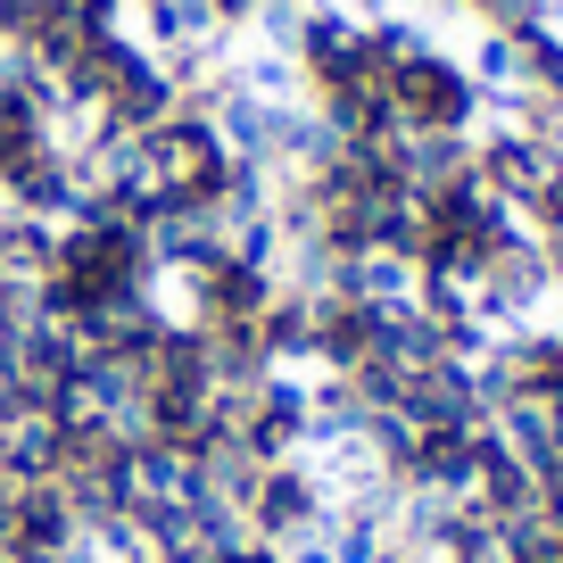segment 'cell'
I'll list each match as a JSON object with an SVG mask.
<instances>
[{"instance_id":"cell-1","label":"cell","mask_w":563,"mask_h":563,"mask_svg":"<svg viewBox=\"0 0 563 563\" xmlns=\"http://www.w3.org/2000/svg\"><path fill=\"white\" fill-rule=\"evenodd\" d=\"M224 183H232V150H224V133H216L208 117L175 108L166 124L141 133V191L158 199V216L166 208L216 216V208H224Z\"/></svg>"},{"instance_id":"cell-2","label":"cell","mask_w":563,"mask_h":563,"mask_svg":"<svg viewBox=\"0 0 563 563\" xmlns=\"http://www.w3.org/2000/svg\"><path fill=\"white\" fill-rule=\"evenodd\" d=\"M389 117L398 133H481V84L464 75L456 51L422 42L415 58L389 67Z\"/></svg>"},{"instance_id":"cell-3","label":"cell","mask_w":563,"mask_h":563,"mask_svg":"<svg viewBox=\"0 0 563 563\" xmlns=\"http://www.w3.org/2000/svg\"><path fill=\"white\" fill-rule=\"evenodd\" d=\"M473 175L489 199H506L514 216L530 208V199L547 191V175H555V158L539 150V133H522V124H481L473 133Z\"/></svg>"},{"instance_id":"cell-4","label":"cell","mask_w":563,"mask_h":563,"mask_svg":"<svg viewBox=\"0 0 563 563\" xmlns=\"http://www.w3.org/2000/svg\"><path fill=\"white\" fill-rule=\"evenodd\" d=\"M241 522H249V539H257V547H290V539H307V530L323 522V489H316V473H307L299 456H290V464H265V481H257V497L241 506Z\"/></svg>"},{"instance_id":"cell-5","label":"cell","mask_w":563,"mask_h":563,"mask_svg":"<svg viewBox=\"0 0 563 563\" xmlns=\"http://www.w3.org/2000/svg\"><path fill=\"white\" fill-rule=\"evenodd\" d=\"M274 290H282V274H257V265H241V257L199 265V274H191L199 332H208V323H257L265 307H274Z\"/></svg>"},{"instance_id":"cell-6","label":"cell","mask_w":563,"mask_h":563,"mask_svg":"<svg viewBox=\"0 0 563 563\" xmlns=\"http://www.w3.org/2000/svg\"><path fill=\"white\" fill-rule=\"evenodd\" d=\"M282 117H290L282 100H257V91L232 84L224 100H216V117H208V124L224 133L232 158H265V166H274V150H282Z\"/></svg>"},{"instance_id":"cell-7","label":"cell","mask_w":563,"mask_h":563,"mask_svg":"<svg viewBox=\"0 0 563 563\" xmlns=\"http://www.w3.org/2000/svg\"><path fill=\"white\" fill-rule=\"evenodd\" d=\"M389 158H398V175L415 183V191H440L448 175L473 166V133H398V141H389Z\"/></svg>"},{"instance_id":"cell-8","label":"cell","mask_w":563,"mask_h":563,"mask_svg":"<svg viewBox=\"0 0 563 563\" xmlns=\"http://www.w3.org/2000/svg\"><path fill=\"white\" fill-rule=\"evenodd\" d=\"M51 265H58V224H42V216H0V282L42 290Z\"/></svg>"},{"instance_id":"cell-9","label":"cell","mask_w":563,"mask_h":563,"mask_svg":"<svg viewBox=\"0 0 563 563\" xmlns=\"http://www.w3.org/2000/svg\"><path fill=\"white\" fill-rule=\"evenodd\" d=\"M356 25H365V18H356V9H340V0H307L299 51H290V58H299V75H323V67L356 42Z\"/></svg>"},{"instance_id":"cell-10","label":"cell","mask_w":563,"mask_h":563,"mask_svg":"<svg viewBox=\"0 0 563 563\" xmlns=\"http://www.w3.org/2000/svg\"><path fill=\"white\" fill-rule=\"evenodd\" d=\"M224 75L241 91H257V100H307V75H299V58H282V51H257V42H249V51H232L224 58Z\"/></svg>"},{"instance_id":"cell-11","label":"cell","mask_w":563,"mask_h":563,"mask_svg":"<svg viewBox=\"0 0 563 563\" xmlns=\"http://www.w3.org/2000/svg\"><path fill=\"white\" fill-rule=\"evenodd\" d=\"M464 75L481 84V100H497V91H522V42L497 34V25H473V58H464Z\"/></svg>"},{"instance_id":"cell-12","label":"cell","mask_w":563,"mask_h":563,"mask_svg":"<svg viewBox=\"0 0 563 563\" xmlns=\"http://www.w3.org/2000/svg\"><path fill=\"white\" fill-rule=\"evenodd\" d=\"M299 25H307V0H257V9H249V25L241 34L257 42V51H299Z\"/></svg>"},{"instance_id":"cell-13","label":"cell","mask_w":563,"mask_h":563,"mask_svg":"<svg viewBox=\"0 0 563 563\" xmlns=\"http://www.w3.org/2000/svg\"><path fill=\"white\" fill-rule=\"evenodd\" d=\"M522 91H539V100H563V34H555V25L522 42Z\"/></svg>"},{"instance_id":"cell-14","label":"cell","mask_w":563,"mask_h":563,"mask_svg":"<svg viewBox=\"0 0 563 563\" xmlns=\"http://www.w3.org/2000/svg\"><path fill=\"white\" fill-rule=\"evenodd\" d=\"M522 232H530V241H555V232H563V166L547 175V191L522 208Z\"/></svg>"},{"instance_id":"cell-15","label":"cell","mask_w":563,"mask_h":563,"mask_svg":"<svg viewBox=\"0 0 563 563\" xmlns=\"http://www.w3.org/2000/svg\"><path fill=\"white\" fill-rule=\"evenodd\" d=\"M282 563H332V547H323L316 530H307V539H290V547H282Z\"/></svg>"},{"instance_id":"cell-16","label":"cell","mask_w":563,"mask_h":563,"mask_svg":"<svg viewBox=\"0 0 563 563\" xmlns=\"http://www.w3.org/2000/svg\"><path fill=\"white\" fill-rule=\"evenodd\" d=\"M539 150L563 166V108H547V117H539Z\"/></svg>"},{"instance_id":"cell-17","label":"cell","mask_w":563,"mask_h":563,"mask_svg":"<svg viewBox=\"0 0 563 563\" xmlns=\"http://www.w3.org/2000/svg\"><path fill=\"white\" fill-rule=\"evenodd\" d=\"M216 9H224V25H232V34H241V25H249V9H257V0H216Z\"/></svg>"}]
</instances>
